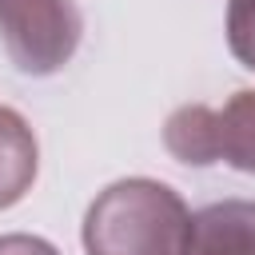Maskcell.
Here are the masks:
<instances>
[{
    "label": "cell",
    "instance_id": "cell-6",
    "mask_svg": "<svg viewBox=\"0 0 255 255\" xmlns=\"http://www.w3.org/2000/svg\"><path fill=\"white\" fill-rule=\"evenodd\" d=\"M227 48L255 72V0H227Z\"/></svg>",
    "mask_w": 255,
    "mask_h": 255
},
{
    "label": "cell",
    "instance_id": "cell-3",
    "mask_svg": "<svg viewBox=\"0 0 255 255\" xmlns=\"http://www.w3.org/2000/svg\"><path fill=\"white\" fill-rule=\"evenodd\" d=\"M80 36L76 0H0V44L24 76H56L76 56Z\"/></svg>",
    "mask_w": 255,
    "mask_h": 255
},
{
    "label": "cell",
    "instance_id": "cell-7",
    "mask_svg": "<svg viewBox=\"0 0 255 255\" xmlns=\"http://www.w3.org/2000/svg\"><path fill=\"white\" fill-rule=\"evenodd\" d=\"M0 255H60V251L40 235L12 231V235H0Z\"/></svg>",
    "mask_w": 255,
    "mask_h": 255
},
{
    "label": "cell",
    "instance_id": "cell-1",
    "mask_svg": "<svg viewBox=\"0 0 255 255\" xmlns=\"http://www.w3.org/2000/svg\"><path fill=\"white\" fill-rule=\"evenodd\" d=\"M187 219L191 211L175 187L131 175L92 199L80 239L88 255H179Z\"/></svg>",
    "mask_w": 255,
    "mask_h": 255
},
{
    "label": "cell",
    "instance_id": "cell-4",
    "mask_svg": "<svg viewBox=\"0 0 255 255\" xmlns=\"http://www.w3.org/2000/svg\"><path fill=\"white\" fill-rule=\"evenodd\" d=\"M179 255H255V199H219L191 211Z\"/></svg>",
    "mask_w": 255,
    "mask_h": 255
},
{
    "label": "cell",
    "instance_id": "cell-2",
    "mask_svg": "<svg viewBox=\"0 0 255 255\" xmlns=\"http://www.w3.org/2000/svg\"><path fill=\"white\" fill-rule=\"evenodd\" d=\"M163 143L179 163L211 167L227 163L255 175V88L235 92L223 108L183 104L163 124Z\"/></svg>",
    "mask_w": 255,
    "mask_h": 255
},
{
    "label": "cell",
    "instance_id": "cell-5",
    "mask_svg": "<svg viewBox=\"0 0 255 255\" xmlns=\"http://www.w3.org/2000/svg\"><path fill=\"white\" fill-rule=\"evenodd\" d=\"M40 171V143L16 108L0 104V211L20 203Z\"/></svg>",
    "mask_w": 255,
    "mask_h": 255
}]
</instances>
